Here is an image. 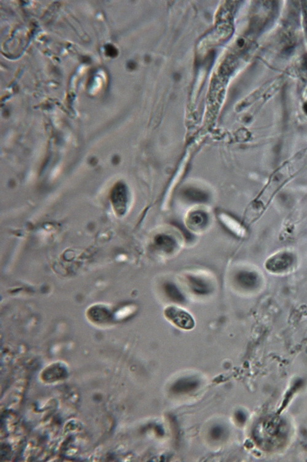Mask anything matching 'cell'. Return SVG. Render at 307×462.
I'll list each match as a JSON object with an SVG mask.
<instances>
[{"instance_id": "cell-1", "label": "cell", "mask_w": 307, "mask_h": 462, "mask_svg": "<svg viewBox=\"0 0 307 462\" xmlns=\"http://www.w3.org/2000/svg\"><path fill=\"white\" fill-rule=\"evenodd\" d=\"M166 318L179 328L191 330L195 326V321L190 314L182 308L170 306L165 310Z\"/></svg>"}, {"instance_id": "cell-2", "label": "cell", "mask_w": 307, "mask_h": 462, "mask_svg": "<svg viewBox=\"0 0 307 462\" xmlns=\"http://www.w3.org/2000/svg\"><path fill=\"white\" fill-rule=\"evenodd\" d=\"M289 258L286 255H280L278 257H274L273 260H270L268 263L269 270H284L289 265Z\"/></svg>"}, {"instance_id": "cell-3", "label": "cell", "mask_w": 307, "mask_h": 462, "mask_svg": "<svg viewBox=\"0 0 307 462\" xmlns=\"http://www.w3.org/2000/svg\"><path fill=\"white\" fill-rule=\"evenodd\" d=\"M156 245L164 251L170 252L174 247V242L166 236H160L156 239Z\"/></svg>"}, {"instance_id": "cell-4", "label": "cell", "mask_w": 307, "mask_h": 462, "mask_svg": "<svg viewBox=\"0 0 307 462\" xmlns=\"http://www.w3.org/2000/svg\"><path fill=\"white\" fill-rule=\"evenodd\" d=\"M166 289L169 297H170L172 299H174L175 301H178V302H182L183 298L182 295L181 294H180L178 290L176 287L174 286V285H168V286L166 287Z\"/></svg>"}, {"instance_id": "cell-5", "label": "cell", "mask_w": 307, "mask_h": 462, "mask_svg": "<svg viewBox=\"0 0 307 462\" xmlns=\"http://www.w3.org/2000/svg\"><path fill=\"white\" fill-rule=\"evenodd\" d=\"M222 219L228 227H230L231 230H232L235 233H240V227L239 225L236 221H234L232 219L230 218V217L225 216L224 215L222 217Z\"/></svg>"}, {"instance_id": "cell-6", "label": "cell", "mask_w": 307, "mask_h": 462, "mask_svg": "<svg viewBox=\"0 0 307 462\" xmlns=\"http://www.w3.org/2000/svg\"><path fill=\"white\" fill-rule=\"evenodd\" d=\"M204 222V216L200 213L194 214L190 217V223L192 225H199L203 224Z\"/></svg>"}, {"instance_id": "cell-7", "label": "cell", "mask_w": 307, "mask_h": 462, "mask_svg": "<svg viewBox=\"0 0 307 462\" xmlns=\"http://www.w3.org/2000/svg\"><path fill=\"white\" fill-rule=\"evenodd\" d=\"M106 55L110 57H115L117 55L118 52L116 49L112 45H107L106 47Z\"/></svg>"}]
</instances>
